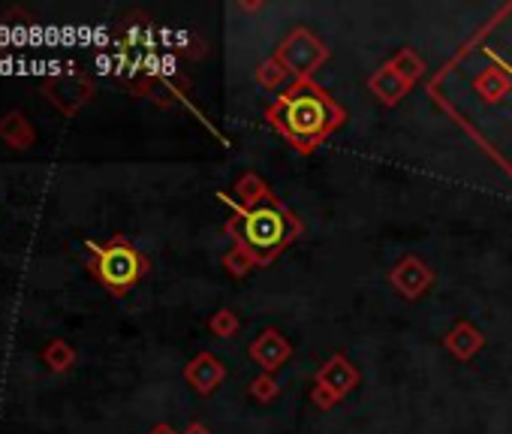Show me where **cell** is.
Listing matches in <instances>:
<instances>
[{
    "mask_svg": "<svg viewBox=\"0 0 512 434\" xmlns=\"http://www.w3.org/2000/svg\"><path fill=\"white\" fill-rule=\"evenodd\" d=\"M97 275L109 284V287H127L136 275H139V260L130 248L124 245H115V248H106L100 251V260H97Z\"/></svg>",
    "mask_w": 512,
    "mask_h": 434,
    "instance_id": "cell-1",
    "label": "cell"
},
{
    "mask_svg": "<svg viewBox=\"0 0 512 434\" xmlns=\"http://www.w3.org/2000/svg\"><path fill=\"white\" fill-rule=\"evenodd\" d=\"M244 230H247L250 245H256V248H275V245H281V239L287 236L284 217H281L278 211H272V208H260V211L247 214Z\"/></svg>",
    "mask_w": 512,
    "mask_h": 434,
    "instance_id": "cell-2",
    "label": "cell"
},
{
    "mask_svg": "<svg viewBox=\"0 0 512 434\" xmlns=\"http://www.w3.org/2000/svg\"><path fill=\"white\" fill-rule=\"evenodd\" d=\"M323 124H326V106L320 100L302 97V100L290 103V109H287V127L299 139H311L314 133L323 130Z\"/></svg>",
    "mask_w": 512,
    "mask_h": 434,
    "instance_id": "cell-3",
    "label": "cell"
}]
</instances>
